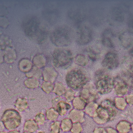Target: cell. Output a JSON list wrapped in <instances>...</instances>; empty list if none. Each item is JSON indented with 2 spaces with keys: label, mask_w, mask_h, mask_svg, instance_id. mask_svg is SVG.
<instances>
[{
  "label": "cell",
  "mask_w": 133,
  "mask_h": 133,
  "mask_svg": "<svg viewBox=\"0 0 133 133\" xmlns=\"http://www.w3.org/2000/svg\"><path fill=\"white\" fill-rule=\"evenodd\" d=\"M1 120L6 129L11 131L19 126L21 123L22 117L18 111L9 109L4 111Z\"/></svg>",
  "instance_id": "1"
},
{
  "label": "cell",
  "mask_w": 133,
  "mask_h": 133,
  "mask_svg": "<svg viewBox=\"0 0 133 133\" xmlns=\"http://www.w3.org/2000/svg\"><path fill=\"white\" fill-rule=\"evenodd\" d=\"M38 128L37 124L33 120H27L24 124V130L29 133H33L36 131Z\"/></svg>",
  "instance_id": "2"
},
{
  "label": "cell",
  "mask_w": 133,
  "mask_h": 133,
  "mask_svg": "<svg viewBox=\"0 0 133 133\" xmlns=\"http://www.w3.org/2000/svg\"><path fill=\"white\" fill-rule=\"evenodd\" d=\"M28 106L27 102L24 98H18L15 103V107L20 112L24 111L27 108Z\"/></svg>",
  "instance_id": "3"
},
{
  "label": "cell",
  "mask_w": 133,
  "mask_h": 133,
  "mask_svg": "<svg viewBox=\"0 0 133 133\" xmlns=\"http://www.w3.org/2000/svg\"><path fill=\"white\" fill-rule=\"evenodd\" d=\"M35 119L36 122H37L38 123L41 124L43 123L44 121H45V117L42 114H38L37 115H36L35 117Z\"/></svg>",
  "instance_id": "4"
},
{
  "label": "cell",
  "mask_w": 133,
  "mask_h": 133,
  "mask_svg": "<svg viewBox=\"0 0 133 133\" xmlns=\"http://www.w3.org/2000/svg\"><path fill=\"white\" fill-rule=\"evenodd\" d=\"M8 133H21L20 131H18L17 130H11L9 131Z\"/></svg>",
  "instance_id": "5"
},
{
  "label": "cell",
  "mask_w": 133,
  "mask_h": 133,
  "mask_svg": "<svg viewBox=\"0 0 133 133\" xmlns=\"http://www.w3.org/2000/svg\"><path fill=\"white\" fill-rule=\"evenodd\" d=\"M0 133H7L5 131H1L0 132Z\"/></svg>",
  "instance_id": "6"
},
{
  "label": "cell",
  "mask_w": 133,
  "mask_h": 133,
  "mask_svg": "<svg viewBox=\"0 0 133 133\" xmlns=\"http://www.w3.org/2000/svg\"><path fill=\"white\" fill-rule=\"evenodd\" d=\"M24 133H29V132H24Z\"/></svg>",
  "instance_id": "7"
},
{
  "label": "cell",
  "mask_w": 133,
  "mask_h": 133,
  "mask_svg": "<svg viewBox=\"0 0 133 133\" xmlns=\"http://www.w3.org/2000/svg\"><path fill=\"white\" fill-rule=\"evenodd\" d=\"M44 133V132H39V133Z\"/></svg>",
  "instance_id": "8"
}]
</instances>
